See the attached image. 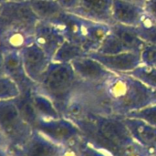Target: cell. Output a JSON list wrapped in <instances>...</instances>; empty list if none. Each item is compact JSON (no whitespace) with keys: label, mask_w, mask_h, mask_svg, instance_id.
Masks as SVG:
<instances>
[{"label":"cell","mask_w":156,"mask_h":156,"mask_svg":"<svg viewBox=\"0 0 156 156\" xmlns=\"http://www.w3.org/2000/svg\"><path fill=\"white\" fill-rule=\"evenodd\" d=\"M88 86L97 114L126 116L156 103V90L129 74L114 73L101 83Z\"/></svg>","instance_id":"1"},{"label":"cell","mask_w":156,"mask_h":156,"mask_svg":"<svg viewBox=\"0 0 156 156\" xmlns=\"http://www.w3.org/2000/svg\"><path fill=\"white\" fill-rule=\"evenodd\" d=\"M80 82L70 63L51 61L35 89L49 98L61 114L67 101Z\"/></svg>","instance_id":"2"},{"label":"cell","mask_w":156,"mask_h":156,"mask_svg":"<svg viewBox=\"0 0 156 156\" xmlns=\"http://www.w3.org/2000/svg\"><path fill=\"white\" fill-rule=\"evenodd\" d=\"M0 131L11 151L23 145L34 131L22 118L14 100L0 101Z\"/></svg>","instance_id":"3"},{"label":"cell","mask_w":156,"mask_h":156,"mask_svg":"<svg viewBox=\"0 0 156 156\" xmlns=\"http://www.w3.org/2000/svg\"><path fill=\"white\" fill-rule=\"evenodd\" d=\"M34 130L63 147L73 144L82 137L80 128L65 117L49 120L38 119Z\"/></svg>","instance_id":"4"},{"label":"cell","mask_w":156,"mask_h":156,"mask_svg":"<svg viewBox=\"0 0 156 156\" xmlns=\"http://www.w3.org/2000/svg\"><path fill=\"white\" fill-rule=\"evenodd\" d=\"M35 28L0 18V48L20 51L34 43Z\"/></svg>","instance_id":"5"},{"label":"cell","mask_w":156,"mask_h":156,"mask_svg":"<svg viewBox=\"0 0 156 156\" xmlns=\"http://www.w3.org/2000/svg\"><path fill=\"white\" fill-rule=\"evenodd\" d=\"M20 55L27 76L36 85L38 84L52 60L35 42L21 49Z\"/></svg>","instance_id":"6"},{"label":"cell","mask_w":156,"mask_h":156,"mask_svg":"<svg viewBox=\"0 0 156 156\" xmlns=\"http://www.w3.org/2000/svg\"><path fill=\"white\" fill-rule=\"evenodd\" d=\"M65 147L34 130L27 141L12 151L16 156H63Z\"/></svg>","instance_id":"7"},{"label":"cell","mask_w":156,"mask_h":156,"mask_svg":"<svg viewBox=\"0 0 156 156\" xmlns=\"http://www.w3.org/2000/svg\"><path fill=\"white\" fill-rule=\"evenodd\" d=\"M89 57L101 63L114 73H129L142 65L140 53L123 52L116 55H102L97 52L89 53Z\"/></svg>","instance_id":"8"},{"label":"cell","mask_w":156,"mask_h":156,"mask_svg":"<svg viewBox=\"0 0 156 156\" xmlns=\"http://www.w3.org/2000/svg\"><path fill=\"white\" fill-rule=\"evenodd\" d=\"M65 40L63 34L56 25L40 20L37 24L34 42L51 60Z\"/></svg>","instance_id":"9"},{"label":"cell","mask_w":156,"mask_h":156,"mask_svg":"<svg viewBox=\"0 0 156 156\" xmlns=\"http://www.w3.org/2000/svg\"><path fill=\"white\" fill-rule=\"evenodd\" d=\"M70 64L78 78L88 84L101 83L114 74V72L109 70L101 63L89 56L77 58Z\"/></svg>","instance_id":"10"},{"label":"cell","mask_w":156,"mask_h":156,"mask_svg":"<svg viewBox=\"0 0 156 156\" xmlns=\"http://www.w3.org/2000/svg\"><path fill=\"white\" fill-rule=\"evenodd\" d=\"M0 18L35 28L39 18L32 9L30 3L24 1H7L0 10Z\"/></svg>","instance_id":"11"},{"label":"cell","mask_w":156,"mask_h":156,"mask_svg":"<svg viewBox=\"0 0 156 156\" xmlns=\"http://www.w3.org/2000/svg\"><path fill=\"white\" fill-rule=\"evenodd\" d=\"M113 0H80V5L72 14L95 22L114 24L112 19Z\"/></svg>","instance_id":"12"},{"label":"cell","mask_w":156,"mask_h":156,"mask_svg":"<svg viewBox=\"0 0 156 156\" xmlns=\"http://www.w3.org/2000/svg\"><path fill=\"white\" fill-rule=\"evenodd\" d=\"M134 141L153 155L156 154V127L137 118L121 116Z\"/></svg>","instance_id":"13"},{"label":"cell","mask_w":156,"mask_h":156,"mask_svg":"<svg viewBox=\"0 0 156 156\" xmlns=\"http://www.w3.org/2000/svg\"><path fill=\"white\" fill-rule=\"evenodd\" d=\"M112 15L114 23L133 27L142 26L145 20L144 6L123 0H113Z\"/></svg>","instance_id":"14"},{"label":"cell","mask_w":156,"mask_h":156,"mask_svg":"<svg viewBox=\"0 0 156 156\" xmlns=\"http://www.w3.org/2000/svg\"><path fill=\"white\" fill-rule=\"evenodd\" d=\"M4 51V73L14 80L19 86L21 92L33 89L36 84L32 82L26 74L23 67L20 51L5 50Z\"/></svg>","instance_id":"15"},{"label":"cell","mask_w":156,"mask_h":156,"mask_svg":"<svg viewBox=\"0 0 156 156\" xmlns=\"http://www.w3.org/2000/svg\"><path fill=\"white\" fill-rule=\"evenodd\" d=\"M110 32V25L86 19L81 47L89 53L97 51Z\"/></svg>","instance_id":"16"},{"label":"cell","mask_w":156,"mask_h":156,"mask_svg":"<svg viewBox=\"0 0 156 156\" xmlns=\"http://www.w3.org/2000/svg\"><path fill=\"white\" fill-rule=\"evenodd\" d=\"M86 19L75 14L67 12L56 26L60 29L66 40L81 46Z\"/></svg>","instance_id":"17"},{"label":"cell","mask_w":156,"mask_h":156,"mask_svg":"<svg viewBox=\"0 0 156 156\" xmlns=\"http://www.w3.org/2000/svg\"><path fill=\"white\" fill-rule=\"evenodd\" d=\"M29 3L40 21L53 25L58 24L67 13L56 0H36Z\"/></svg>","instance_id":"18"},{"label":"cell","mask_w":156,"mask_h":156,"mask_svg":"<svg viewBox=\"0 0 156 156\" xmlns=\"http://www.w3.org/2000/svg\"><path fill=\"white\" fill-rule=\"evenodd\" d=\"M111 31L116 35L119 39L128 48L130 52L142 53L144 48L147 45L136 33L134 27L114 23L111 25Z\"/></svg>","instance_id":"19"},{"label":"cell","mask_w":156,"mask_h":156,"mask_svg":"<svg viewBox=\"0 0 156 156\" xmlns=\"http://www.w3.org/2000/svg\"><path fill=\"white\" fill-rule=\"evenodd\" d=\"M32 100L38 119L49 120L62 117L53 101L46 95L37 90L35 87L32 90Z\"/></svg>","instance_id":"20"},{"label":"cell","mask_w":156,"mask_h":156,"mask_svg":"<svg viewBox=\"0 0 156 156\" xmlns=\"http://www.w3.org/2000/svg\"><path fill=\"white\" fill-rule=\"evenodd\" d=\"M33 89L22 91L21 94L14 101L22 118L34 129L37 122L38 121V116L34 107V103L32 100Z\"/></svg>","instance_id":"21"},{"label":"cell","mask_w":156,"mask_h":156,"mask_svg":"<svg viewBox=\"0 0 156 156\" xmlns=\"http://www.w3.org/2000/svg\"><path fill=\"white\" fill-rule=\"evenodd\" d=\"M89 52L80 45L65 40L54 55L52 61L58 63H71L73 60L88 57Z\"/></svg>","instance_id":"22"},{"label":"cell","mask_w":156,"mask_h":156,"mask_svg":"<svg viewBox=\"0 0 156 156\" xmlns=\"http://www.w3.org/2000/svg\"><path fill=\"white\" fill-rule=\"evenodd\" d=\"M63 156H111L107 153L96 148L86 141L83 136L73 144L65 147Z\"/></svg>","instance_id":"23"},{"label":"cell","mask_w":156,"mask_h":156,"mask_svg":"<svg viewBox=\"0 0 156 156\" xmlns=\"http://www.w3.org/2000/svg\"><path fill=\"white\" fill-rule=\"evenodd\" d=\"M95 52L102 55H116L130 51L128 48L119 39V37L111 31Z\"/></svg>","instance_id":"24"},{"label":"cell","mask_w":156,"mask_h":156,"mask_svg":"<svg viewBox=\"0 0 156 156\" xmlns=\"http://www.w3.org/2000/svg\"><path fill=\"white\" fill-rule=\"evenodd\" d=\"M127 74L139 80L146 86L156 90V67L154 66L142 64Z\"/></svg>","instance_id":"25"},{"label":"cell","mask_w":156,"mask_h":156,"mask_svg":"<svg viewBox=\"0 0 156 156\" xmlns=\"http://www.w3.org/2000/svg\"><path fill=\"white\" fill-rule=\"evenodd\" d=\"M21 94L16 82L5 74L0 76V101L15 100Z\"/></svg>","instance_id":"26"},{"label":"cell","mask_w":156,"mask_h":156,"mask_svg":"<svg viewBox=\"0 0 156 156\" xmlns=\"http://www.w3.org/2000/svg\"><path fill=\"white\" fill-rule=\"evenodd\" d=\"M137 35L149 45H156V24L144 23L141 27H134Z\"/></svg>","instance_id":"27"},{"label":"cell","mask_w":156,"mask_h":156,"mask_svg":"<svg viewBox=\"0 0 156 156\" xmlns=\"http://www.w3.org/2000/svg\"><path fill=\"white\" fill-rule=\"evenodd\" d=\"M126 117L141 119V120L145 121L146 122L156 127V103L149 105V106H147L142 110H139L137 112H132V113L126 115Z\"/></svg>","instance_id":"28"},{"label":"cell","mask_w":156,"mask_h":156,"mask_svg":"<svg viewBox=\"0 0 156 156\" xmlns=\"http://www.w3.org/2000/svg\"><path fill=\"white\" fill-rule=\"evenodd\" d=\"M144 9L146 21L150 24H156V0H147Z\"/></svg>","instance_id":"29"},{"label":"cell","mask_w":156,"mask_h":156,"mask_svg":"<svg viewBox=\"0 0 156 156\" xmlns=\"http://www.w3.org/2000/svg\"><path fill=\"white\" fill-rule=\"evenodd\" d=\"M67 12L72 13L80 5V0H56Z\"/></svg>","instance_id":"30"},{"label":"cell","mask_w":156,"mask_h":156,"mask_svg":"<svg viewBox=\"0 0 156 156\" xmlns=\"http://www.w3.org/2000/svg\"><path fill=\"white\" fill-rule=\"evenodd\" d=\"M0 156H13V153L8 146H0Z\"/></svg>","instance_id":"31"},{"label":"cell","mask_w":156,"mask_h":156,"mask_svg":"<svg viewBox=\"0 0 156 156\" xmlns=\"http://www.w3.org/2000/svg\"><path fill=\"white\" fill-rule=\"evenodd\" d=\"M4 73V51L0 48V76Z\"/></svg>","instance_id":"32"},{"label":"cell","mask_w":156,"mask_h":156,"mask_svg":"<svg viewBox=\"0 0 156 156\" xmlns=\"http://www.w3.org/2000/svg\"><path fill=\"white\" fill-rule=\"evenodd\" d=\"M0 146H8L9 147V144L6 140V138L5 137V135L2 133V132L0 131ZM10 148V147H9Z\"/></svg>","instance_id":"33"},{"label":"cell","mask_w":156,"mask_h":156,"mask_svg":"<svg viewBox=\"0 0 156 156\" xmlns=\"http://www.w3.org/2000/svg\"><path fill=\"white\" fill-rule=\"evenodd\" d=\"M123 1H127V2H130L138 5H141V6H144L145 3L147 2V0H123Z\"/></svg>","instance_id":"34"},{"label":"cell","mask_w":156,"mask_h":156,"mask_svg":"<svg viewBox=\"0 0 156 156\" xmlns=\"http://www.w3.org/2000/svg\"><path fill=\"white\" fill-rule=\"evenodd\" d=\"M5 2H7V0H0V10L3 7V5L5 4Z\"/></svg>","instance_id":"35"},{"label":"cell","mask_w":156,"mask_h":156,"mask_svg":"<svg viewBox=\"0 0 156 156\" xmlns=\"http://www.w3.org/2000/svg\"><path fill=\"white\" fill-rule=\"evenodd\" d=\"M7 1H16V2H18V1H24V0H7Z\"/></svg>","instance_id":"36"},{"label":"cell","mask_w":156,"mask_h":156,"mask_svg":"<svg viewBox=\"0 0 156 156\" xmlns=\"http://www.w3.org/2000/svg\"><path fill=\"white\" fill-rule=\"evenodd\" d=\"M27 1H28V2H30V1H36V0H27Z\"/></svg>","instance_id":"37"},{"label":"cell","mask_w":156,"mask_h":156,"mask_svg":"<svg viewBox=\"0 0 156 156\" xmlns=\"http://www.w3.org/2000/svg\"><path fill=\"white\" fill-rule=\"evenodd\" d=\"M150 156H156V154H153V155H150Z\"/></svg>","instance_id":"38"},{"label":"cell","mask_w":156,"mask_h":156,"mask_svg":"<svg viewBox=\"0 0 156 156\" xmlns=\"http://www.w3.org/2000/svg\"><path fill=\"white\" fill-rule=\"evenodd\" d=\"M13 156H16V155H15V154H13Z\"/></svg>","instance_id":"39"},{"label":"cell","mask_w":156,"mask_h":156,"mask_svg":"<svg viewBox=\"0 0 156 156\" xmlns=\"http://www.w3.org/2000/svg\"><path fill=\"white\" fill-rule=\"evenodd\" d=\"M154 67H156V64H155V65H154Z\"/></svg>","instance_id":"40"}]
</instances>
